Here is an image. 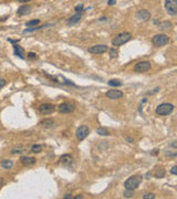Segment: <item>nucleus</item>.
Instances as JSON below:
<instances>
[{
    "instance_id": "1",
    "label": "nucleus",
    "mask_w": 177,
    "mask_h": 199,
    "mask_svg": "<svg viewBox=\"0 0 177 199\" xmlns=\"http://www.w3.org/2000/svg\"><path fill=\"white\" fill-rule=\"evenodd\" d=\"M142 181H143V176H141V175H135V176H132V177H130L128 179L125 180L124 187H125V189L135 190V189H137L140 187Z\"/></svg>"
},
{
    "instance_id": "2",
    "label": "nucleus",
    "mask_w": 177,
    "mask_h": 199,
    "mask_svg": "<svg viewBox=\"0 0 177 199\" xmlns=\"http://www.w3.org/2000/svg\"><path fill=\"white\" fill-rule=\"evenodd\" d=\"M131 39H132V35L130 32H121L112 39V44H113L114 48L115 47H121V45L128 42Z\"/></svg>"
},
{
    "instance_id": "3",
    "label": "nucleus",
    "mask_w": 177,
    "mask_h": 199,
    "mask_svg": "<svg viewBox=\"0 0 177 199\" xmlns=\"http://www.w3.org/2000/svg\"><path fill=\"white\" fill-rule=\"evenodd\" d=\"M174 108L175 106L172 104V103H162L159 104L158 106L156 107L155 112L157 115H161V116H167L174 112Z\"/></svg>"
},
{
    "instance_id": "4",
    "label": "nucleus",
    "mask_w": 177,
    "mask_h": 199,
    "mask_svg": "<svg viewBox=\"0 0 177 199\" xmlns=\"http://www.w3.org/2000/svg\"><path fill=\"white\" fill-rule=\"evenodd\" d=\"M152 42L155 47H164L166 44H168L170 42V38L168 36L164 35V33H158V35H155L152 39Z\"/></svg>"
},
{
    "instance_id": "5",
    "label": "nucleus",
    "mask_w": 177,
    "mask_h": 199,
    "mask_svg": "<svg viewBox=\"0 0 177 199\" xmlns=\"http://www.w3.org/2000/svg\"><path fill=\"white\" fill-rule=\"evenodd\" d=\"M90 134V128L87 127L86 125H81L80 127H78L77 132H75V135H77V138L79 141H84L85 138L89 136Z\"/></svg>"
},
{
    "instance_id": "6",
    "label": "nucleus",
    "mask_w": 177,
    "mask_h": 199,
    "mask_svg": "<svg viewBox=\"0 0 177 199\" xmlns=\"http://www.w3.org/2000/svg\"><path fill=\"white\" fill-rule=\"evenodd\" d=\"M165 9L167 14L174 16L177 14V0H165Z\"/></svg>"
},
{
    "instance_id": "7",
    "label": "nucleus",
    "mask_w": 177,
    "mask_h": 199,
    "mask_svg": "<svg viewBox=\"0 0 177 199\" xmlns=\"http://www.w3.org/2000/svg\"><path fill=\"white\" fill-rule=\"evenodd\" d=\"M107 50H109V47L105 44H98V45L90 47L87 51H89V53H92V54H103Z\"/></svg>"
},
{
    "instance_id": "8",
    "label": "nucleus",
    "mask_w": 177,
    "mask_h": 199,
    "mask_svg": "<svg viewBox=\"0 0 177 199\" xmlns=\"http://www.w3.org/2000/svg\"><path fill=\"white\" fill-rule=\"evenodd\" d=\"M56 111V105L51 104V103H44L39 106V112L42 115H48V114L53 113Z\"/></svg>"
},
{
    "instance_id": "9",
    "label": "nucleus",
    "mask_w": 177,
    "mask_h": 199,
    "mask_svg": "<svg viewBox=\"0 0 177 199\" xmlns=\"http://www.w3.org/2000/svg\"><path fill=\"white\" fill-rule=\"evenodd\" d=\"M151 62L149 61H141V62H137L134 66V71L135 72H146L151 69Z\"/></svg>"
},
{
    "instance_id": "10",
    "label": "nucleus",
    "mask_w": 177,
    "mask_h": 199,
    "mask_svg": "<svg viewBox=\"0 0 177 199\" xmlns=\"http://www.w3.org/2000/svg\"><path fill=\"white\" fill-rule=\"evenodd\" d=\"M75 110V107L73 106L72 104H69V103H61L59 106H58V112L61 114H68L71 113Z\"/></svg>"
},
{
    "instance_id": "11",
    "label": "nucleus",
    "mask_w": 177,
    "mask_h": 199,
    "mask_svg": "<svg viewBox=\"0 0 177 199\" xmlns=\"http://www.w3.org/2000/svg\"><path fill=\"white\" fill-rule=\"evenodd\" d=\"M106 97L110 100H120L123 97V92L119 90H110L106 92Z\"/></svg>"
},
{
    "instance_id": "12",
    "label": "nucleus",
    "mask_w": 177,
    "mask_h": 199,
    "mask_svg": "<svg viewBox=\"0 0 177 199\" xmlns=\"http://www.w3.org/2000/svg\"><path fill=\"white\" fill-rule=\"evenodd\" d=\"M136 17L138 18V20H142V21H147L149 19H151V12L145 10V9H142V10H138L137 14H136Z\"/></svg>"
},
{
    "instance_id": "13",
    "label": "nucleus",
    "mask_w": 177,
    "mask_h": 199,
    "mask_svg": "<svg viewBox=\"0 0 177 199\" xmlns=\"http://www.w3.org/2000/svg\"><path fill=\"white\" fill-rule=\"evenodd\" d=\"M20 162H21L22 165L24 166H31L35 164V157H30V156H22L20 158Z\"/></svg>"
},
{
    "instance_id": "14",
    "label": "nucleus",
    "mask_w": 177,
    "mask_h": 199,
    "mask_svg": "<svg viewBox=\"0 0 177 199\" xmlns=\"http://www.w3.org/2000/svg\"><path fill=\"white\" fill-rule=\"evenodd\" d=\"M80 20H81V14L77 12L75 14H73L72 17H70V18L68 19L66 24H68V26H73V24H77Z\"/></svg>"
},
{
    "instance_id": "15",
    "label": "nucleus",
    "mask_w": 177,
    "mask_h": 199,
    "mask_svg": "<svg viewBox=\"0 0 177 199\" xmlns=\"http://www.w3.org/2000/svg\"><path fill=\"white\" fill-rule=\"evenodd\" d=\"M154 23L157 24V27L161 29V30H164V31L170 30V29H172V27H173V24H172L170 21H162V22L154 21Z\"/></svg>"
},
{
    "instance_id": "16",
    "label": "nucleus",
    "mask_w": 177,
    "mask_h": 199,
    "mask_svg": "<svg viewBox=\"0 0 177 199\" xmlns=\"http://www.w3.org/2000/svg\"><path fill=\"white\" fill-rule=\"evenodd\" d=\"M14 54H16L17 57H19L20 59H24V58H26V56H24V50L22 49L19 44L14 43Z\"/></svg>"
},
{
    "instance_id": "17",
    "label": "nucleus",
    "mask_w": 177,
    "mask_h": 199,
    "mask_svg": "<svg viewBox=\"0 0 177 199\" xmlns=\"http://www.w3.org/2000/svg\"><path fill=\"white\" fill-rule=\"evenodd\" d=\"M60 162H61V164L64 165V166H69V165H71L72 162H73V158H72V156L69 155V154H64V155H62L61 158H60Z\"/></svg>"
},
{
    "instance_id": "18",
    "label": "nucleus",
    "mask_w": 177,
    "mask_h": 199,
    "mask_svg": "<svg viewBox=\"0 0 177 199\" xmlns=\"http://www.w3.org/2000/svg\"><path fill=\"white\" fill-rule=\"evenodd\" d=\"M31 12V7L30 6H21L17 10V14L18 16H27Z\"/></svg>"
},
{
    "instance_id": "19",
    "label": "nucleus",
    "mask_w": 177,
    "mask_h": 199,
    "mask_svg": "<svg viewBox=\"0 0 177 199\" xmlns=\"http://www.w3.org/2000/svg\"><path fill=\"white\" fill-rule=\"evenodd\" d=\"M40 124H41L42 126H44V127L51 128V127H53V124H54V121H53L52 118H44L43 121L40 122Z\"/></svg>"
},
{
    "instance_id": "20",
    "label": "nucleus",
    "mask_w": 177,
    "mask_h": 199,
    "mask_svg": "<svg viewBox=\"0 0 177 199\" xmlns=\"http://www.w3.org/2000/svg\"><path fill=\"white\" fill-rule=\"evenodd\" d=\"M165 175H166V171L164 169L163 167H158L155 171V173H154V176L156 178H164Z\"/></svg>"
},
{
    "instance_id": "21",
    "label": "nucleus",
    "mask_w": 177,
    "mask_h": 199,
    "mask_svg": "<svg viewBox=\"0 0 177 199\" xmlns=\"http://www.w3.org/2000/svg\"><path fill=\"white\" fill-rule=\"evenodd\" d=\"M12 166H14V163L10 159H3L1 162V167L5 169H10V168H12Z\"/></svg>"
},
{
    "instance_id": "22",
    "label": "nucleus",
    "mask_w": 177,
    "mask_h": 199,
    "mask_svg": "<svg viewBox=\"0 0 177 199\" xmlns=\"http://www.w3.org/2000/svg\"><path fill=\"white\" fill-rule=\"evenodd\" d=\"M51 24H44V26H38V27H32V28H27L26 30H23V33H28V32H33V31H37V30H40V29L47 28V27H50Z\"/></svg>"
},
{
    "instance_id": "23",
    "label": "nucleus",
    "mask_w": 177,
    "mask_h": 199,
    "mask_svg": "<svg viewBox=\"0 0 177 199\" xmlns=\"http://www.w3.org/2000/svg\"><path fill=\"white\" fill-rule=\"evenodd\" d=\"M96 133L101 136H109L110 135V132H109L105 127H98L96 128Z\"/></svg>"
},
{
    "instance_id": "24",
    "label": "nucleus",
    "mask_w": 177,
    "mask_h": 199,
    "mask_svg": "<svg viewBox=\"0 0 177 199\" xmlns=\"http://www.w3.org/2000/svg\"><path fill=\"white\" fill-rule=\"evenodd\" d=\"M107 84L110 86H122L123 85V83L121 82V81H119V80H110L109 82H107Z\"/></svg>"
},
{
    "instance_id": "25",
    "label": "nucleus",
    "mask_w": 177,
    "mask_h": 199,
    "mask_svg": "<svg viewBox=\"0 0 177 199\" xmlns=\"http://www.w3.org/2000/svg\"><path fill=\"white\" fill-rule=\"evenodd\" d=\"M39 23H40V20H39V19L30 20V21L26 22V27H30V28H32V27H35V26H38Z\"/></svg>"
},
{
    "instance_id": "26",
    "label": "nucleus",
    "mask_w": 177,
    "mask_h": 199,
    "mask_svg": "<svg viewBox=\"0 0 177 199\" xmlns=\"http://www.w3.org/2000/svg\"><path fill=\"white\" fill-rule=\"evenodd\" d=\"M42 150V145H33L32 147H31V152L32 153H35V154H38V153H40Z\"/></svg>"
},
{
    "instance_id": "27",
    "label": "nucleus",
    "mask_w": 177,
    "mask_h": 199,
    "mask_svg": "<svg viewBox=\"0 0 177 199\" xmlns=\"http://www.w3.org/2000/svg\"><path fill=\"white\" fill-rule=\"evenodd\" d=\"M133 194H134V190H131V189H126L124 194H123V196L125 197V198H131V197H133Z\"/></svg>"
},
{
    "instance_id": "28",
    "label": "nucleus",
    "mask_w": 177,
    "mask_h": 199,
    "mask_svg": "<svg viewBox=\"0 0 177 199\" xmlns=\"http://www.w3.org/2000/svg\"><path fill=\"white\" fill-rule=\"evenodd\" d=\"M110 51V57L112 58V59H114V58H117V50L116 49H114V48H112V49H110L109 50Z\"/></svg>"
},
{
    "instance_id": "29",
    "label": "nucleus",
    "mask_w": 177,
    "mask_h": 199,
    "mask_svg": "<svg viewBox=\"0 0 177 199\" xmlns=\"http://www.w3.org/2000/svg\"><path fill=\"white\" fill-rule=\"evenodd\" d=\"M22 152H23V148H21V147H16V148L11 149V154H14V155H16V154H21Z\"/></svg>"
},
{
    "instance_id": "30",
    "label": "nucleus",
    "mask_w": 177,
    "mask_h": 199,
    "mask_svg": "<svg viewBox=\"0 0 177 199\" xmlns=\"http://www.w3.org/2000/svg\"><path fill=\"white\" fill-rule=\"evenodd\" d=\"M142 198H143V199H154V198H155V195H154V194H152V192H147V194L143 195V196H142Z\"/></svg>"
},
{
    "instance_id": "31",
    "label": "nucleus",
    "mask_w": 177,
    "mask_h": 199,
    "mask_svg": "<svg viewBox=\"0 0 177 199\" xmlns=\"http://www.w3.org/2000/svg\"><path fill=\"white\" fill-rule=\"evenodd\" d=\"M74 10H75V12H79V14H80V11L82 12V11H83V5H82V3L78 5V6L75 7V9H74Z\"/></svg>"
},
{
    "instance_id": "32",
    "label": "nucleus",
    "mask_w": 177,
    "mask_h": 199,
    "mask_svg": "<svg viewBox=\"0 0 177 199\" xmlns=\"http://www.w3.org/2000/svg\"><path fill=\"white\" fill-rule=\"evenodd\" d=\"M170 174H173V175H177V166H173V167L170 168Z\"/></svg>"
},
{
    "instance_id": "33",
    "label": "nucleus",
    "mask_w": 177,
    "mask_h": 199,
    "mask_svg": "<svg viewBox=\"0 0 177 199\" xmlns=\"http://www.w3.org/2000/svg\"><path fill=\"white\" fill-rule=\"evenodd\" d=\"M6 84H7L6 80H5V79H0V89H2Z\"/></svg>"
},
{
    "instance_id": "34",
    "label": "nucleus",
    "mask_w": 177,
    "mask_h": 199,
    "mask_svg": "<svg viewBox=\"0 0 177 199\" xmlns=\"http://www.w3.org/2000/svg\"><path fill=\"white\" fill-rule=\"evenodd\" d=\"M28 58L29 59H35V58H37V54H35V52H29Z\"/></svg>"
},
{
    "instance_id": "35",
    "label": "nucleus",
    "mask_w": 177,
    "mask_h": 199,
    "mask_svg": "<svg viewBox=\"0 0 177 199\" xmlns=\"http://www.w3.org/2000/svg\"><path fill=\"white\" fill-rule=\"evenodd\" d=\"M72 198H73V196L71 194H66V195L63 196V199H72Z\"/></svg>"
},
{
    "instance_id": "36",
    "label": "nucleus",
    "mask_w": 177,
    "mask_h": 199,
    "mask_svg": "<svg viewBox=\"0 0 177 199\" xmlns=\"http://www.w3.org/2000/svg\"><path fill=\"white\" fill-rule=\"evenodd\" d=\"M157 154H158V149L157 148H155L153 152H152V155H157Z\"/></svg>"
},
{
    "instance_id": "37",
    "label": "nucleus",
    "mask_w": 177,
    "mask_h": 199,
    "mask_svg": "<svg viewBox=\"0 0 177 199\" xmlns=\"http://www.w3.org/2000/svg\"><path fill=\"white\" fill-rule=\"evenodd\" d=\"M126 141H127L128 143H133V142H134V139H133V138H131V137H126Z\"/></svg>"
},
{
    "instance_id": "38",
    "label": "nucleus",
    "mask_w": 177,
    "mask_h": 199,
    "mask_svg": "<svg viewBox=\"0 0 177 199\" xmlns=\"http://www.w3.org/2000/svg\"><path fill=\"white\" fill-rule=\"evenodd\" d=\"M115 2H116L115 0H110V1H109V5L112 6V5H115Z\"/></svg>"
},
{
    "instance_id": "39",
    "label": "nucleus",
    "mask_w": 177,
    "mask_h": 199,
    "mask_svg": "<svg viewBox=\"0 0 177 199\" xmlns=\"http://www.w3.org/2000/svg\"><path fill=\"white\" fill-rule=\"evenodd\" d=\"M8 41H9V42H11V43H18V41H16V40H12V39H8Z\"/></svg>"
},
{
    "instance_id": "40",
    "label": "nucleus",
    "mask_w": 177,
    "mask_h": 199,
    "mask_svg": "<svg viewBox=\"0 0 177 199\" xmlns=\"http://www.w3.org/2000/svg\"><path fill=\"white\" fill-rule=\"evenodd\" d=\"M73 198H74V199H82V198H83V196H81V195H80V196H75V197H73Z\"/></svg>"
},
{
    "instance_id": "41",
    "label": "nucleus",
    "mask_w": 177,
    "mask_h": 199,
    "mask_svg": "<svg viewBox=\"0 0 177 199\" xmlns=\"http://www.w3.org/2000/svg\"><path fill=\"white\" fill-rule=\"evenodd\" d=\"M19 2H28V1H31V0H17Z\"/></svg>"
},
{
    "instance_id": "42",
    "label": "nucleus",
    "mask_w": 177,
    "mask_h": 199,
    "mask_svg": "<svg viewBox=\"0 0 177 199\" xmlns=\"http://www.w3.org/2000/svg\"><path fill=\"white\" fill-rule=\"evenodd\" d=\"M2 185H3V179H1V178H0V187H1Z\"/></svg>"
}]
</instances>
